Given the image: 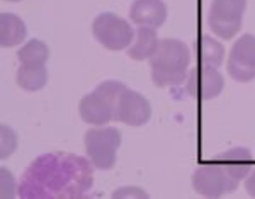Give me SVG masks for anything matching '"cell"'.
<instances>
[{
	"instance_id": "5",
	"label": "cell",
	"mask_w": 255,
	"mask_h": 199,
	"mask_svg": "<svg viewBox=\"0 0 255 199\" xmlns=\"http://www.w3.org/2000/svg\"><path fill=\"white\" fill-rule=\"evenodd\" d=\"M121 133L116 128L96 126L85 133V150L90 164L99 171H109L116 164Z\"/></svg>"
},
{
	"instance_id": "4",
	"label": "cell",
	"mask_w": 255,
	"mask_h": 199,
	"mask_svg": "<svg viewBox=\"0 0 255 199\" xmlns=\"http://www.w3.org/2000/svg\"><path fill=\"white\" fill-rule=\"evenodd\" d=\"M125 87V84L118 80L102 82L94 92L87 94L80 101V118L92 126H106L113 119H116V104Z\"/></svg>"
},
{
	"instance_id": "14",
	"label": "cell",
	"mask_w": 255,
	"mask_h": 199,
	"mask_svg": "<svg viewBox=\"0 0 255 199\" xmlns=\"http://www.w3.org/2000/svg\"><path fill=\"white\" fill-rule=\"evenodd\" d=\"M196 58L199 65L218 68L225 60V46L211 36H199L196 43Z\"/></svg>"
},
{
	"instance_id": "8",
	"label": "cell",
	"mask_w": 255,
	"mask_h": 199,
	"mask_svg": "<svg viewBox=\"0 0 255 199\" xmlns=\"http://www.w3.org/2000/svg\"><path fill=\"white\" fill-rule=\"evenodd\" d=\"M228 75L237 82H252L255 78V36L244 34L235 41L226 61Z\"/></svg>"
},
{
	"instance_id": "9",
	"label": "cell",
	"mask_w": 255,
	"mask_h": 199,
	"mask_svg": "<svg viewBox=\"0 0 255 199\" xmlns=\"http://www.w3.org/2000/svg\"><path fill=\"white\" fill-rule=\"evenodd\" d=\"M225 87V78L215 66L197 65L192 68L186 80V90L189 95L199 101H209L221 94Z\"/></svg>"
},
{
	"instance_id": "12",
	"label": "cell",
	"mask_w": 255,
	"mask_h": 199,
	"mask_svg": "<svg viewBox=\"0 0 255 199\" xmlns=\"http://www.w3.org/2000/svg\"><path fill=\"white\" fill-rule=\"evenodd\" d=\"M160 44L157 29L155 27H148V26H139L134 31V39L131 43V46L128 48V55L133 60L143 61V60H150L155 55Z\"/></svg>"
},
{
	"instance_id": "6",
	"label": "cell",
	"mask_w": 255,
	"mask_h": 199,
	"mask_svg": "<svg viewBox=\"0 0 255 199\" xmlns=\"http://www.w3.org/2000/svg\"><path fill=\"white\" fill-rule=\"evenodd\" d=\"M92 32L94 38L102 46L113 49V51H121L125 48H129L134 39V31L131 24L116 14H111V12H104L94 19Z\"/></svg>"
},
{
	"instance_id": "3",
	"label": "cell",
	"mask_w": 255,
	"mask_h": 199,
	"mask_svg": "<svg viewBox=\"0 0 255 199\" xmlns=\"http://www.w3.org/2000/svg\"><path fill=\"white\" fill-rule=\"evenodd\" d=\"M191 65V49L180 39H162L150 58L151 80L158 87L186 84Z\"/></svg>"
},
{
	"instance_id": "16",
	"label": "cell",
	"mask_w": 255,
	"mask_h": 199,
	"mask_svg": "<svg viewBox=\"0 0 255 199\" xmlns=\"http://www.w3.org/2000/svg\"><path fill=\"white\" fill-rule=\"evenodd\" d=\"M17 58L20 65H44L49 58V49L43 41L29 39L19 49Z\"/></svg>"
},
{
	"instance_id": "17",
	"label": "cell",
	"mask_w": 255,
	"mask_h": 199,
	"mask_svg": "<svg viewBox=\"0 0 255 199\" xmlns=\"http://www.w3.org/2000/svg\"><path fill=\"white\" fill-rule=\"evenodd\" d=\"M15 148H17V135L12 128L3 124L0 128V157L7 159L15 152Z\"/></svg>"
},
{
	"instance_id": "20",
	"label": "cell",
	"mask_w": 255,
	"mask_h": 199,
	"mask_svg": "<svg viewBox=\"0 0 255 199\" xmlns=\"http://www.w3.org/2000/svg\"><path fill=\"white\" fill-rule=\"evenodd\" d=\"M245 189H247V193H249L250 196L255 198V167H252V171H250L249 176H247Z\"/></svg>"
},
{
	"instance_id": "21",
	"label": "cell",
	"mask_w": 255,
	"mask_h": 199,
	"mask_svg": "<svg viewBox=\"0 0 255 199\" xmlns=\"http://www.w3.org/2000/svg\"><path fill=\"white\" fill-rule=\"evenodd\" d=\"M7 2H20V0H7Z\"/></svg>"
},
{
	"instance_id": "19",
	"label": "cell",
	"mask_w": 255,
	"mask_h": 199,
	"mask_svg": "<svg viewBox=\"0 0 255 199\" xmlns=\"http://www.w3.org/2000/svg\"><path fill=\"white\" fill-rule=\"evenodd\" d=\"M114 198H146V194L138 188H121L114 193Z\"/></svg>"
},
{
	"instance_id": "2",
	"label": "cell",
	"mask_w": 255,
	"mask_h": 199,
	"mask_svg": "<svg viewBox=\"0 0 255 199\" xmlns=\"http://www.w3.org/2000/svg\"><path fill=\"white\" fill-rule=\"evenodd\" d=\"M254 157L247 148H230L213 162L201 165L192 176V186L204 198H221L238 188L252 171Z\"/></svg>"
},
{
	"instance_id": "11",
	"label": "cell",
	"mask_w": 255,
	"mask_h": 199,
	"mask_svg": "<svg viewBox=\"0 0 255 199\" xmlns=\"http://www.w3.org/2000/svg\"><path fill=\"white\" fill-rule=\"evenodd\" d=\"M129 17L138 26L157 29L167 20V5L163 0H134Z\"/></svg>"
},
{
	"instance_id": "7",
	"label": "cell",
	"mask_w": 255,
	"mask_h": 199,
	"mask_svg": "<svg viewBox=\"0 0 255 199\" xmlns=\"http://www.w3.org/2000/svg\"><path fill=\"white\" fill-rule=\"evenodd\" d=\"M247 0H213L208 24L216 36L232 39L242 29Z\"/></svg>"
},
{
	"instance_id": "10",
	"label": "cell",
	"mask_w": 255,
	"mask_h": 199,
	"mask_svg": "<svg viewBox=\"0 0 255 199\" xmlns=\"http://www.w3.org/2000/svg\"><path fill=\"white\" fill-rule=\"evenodd\" d=\"M151 118V106L136 90L125 87L116 104V121L128 126H143Z\"/></svg>"
},
{
	"instance_id": "1",
	"label": "cell",
	"mask_w": 255,
	"mask_h": 199,
	"mask_svg": "<svg viewBox=\"0 0 255 199\" xmlns=\"http://www.w3.org/2000/svg\"><path fill=\"white\" fill-rule=\"evenodd\" d=\"M90 160L67 153L39 157L24 174L22 198H80L92 186Z\"/></svg>"
},
{
	"instance_id": "15",
	"label": "cell",
	"mask_w": 255,
	"mask_h": 199,
	"mask_svg": "<svg viewBox=\"0 0 255 199\" xmlns=\"http://www.w3.org/2000/svg\"><path fill=\"white\" fill-rule=\"evenodd\" d=\"M17 85L27 92L41 90L48 82V70L44 65H20L15 75Z\"/></svg>"
},
{
	"instance_id": "13",
	"label": "cell",
	"mask_w": 255,
	"mask_h": 199,
	"mask_svg": "<svg viewBox=\"0 0 255 199\" xmlns=\"http://www.w3.org/2000/svg\"><path fill=\"white\" fill-rule=\"evenodd\" d=\"M26 24L22 19L15 14H10V12L2 14V17H0V43H2V46L10 48L20 44L26 39Z\"/></svg>"
},
{
	"instance_id": "18",
	"label": "cell",
	"mask_w": 255,
	"mask_h": 199,
	"mask_svg": "<svg viewBox=\"0 0 255 199\" xmlns=\"http://www.w3.org/2000/svg\"><path fill=\"white\" fill-rule=\"evenodd\" d=\"M0 196L14 198L15 196V179L7 169L0 171Z\"/></svg>"
}]
</instances>
